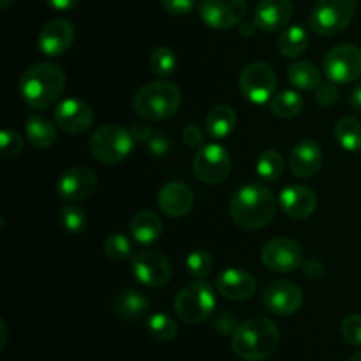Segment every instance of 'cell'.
<instances>
[{"label":"cell","instance_id":"obj_1","mask_svg":"<svg viewBox=\"0 0 361 361\" xmlns=\"http://www.w3.org/2000/svg\"><path fill=\"white\" fill-rule=\"evenodd\" d=\"M67 85L66 73L51 62L28 67L18 81V92L25 104L32 109H48L59 101Z\"/></svg>","mask_w":361,"mask_h":361},{"label":"cell","instance_id":"obj_2","mask_svg":"<svg viewBox=\"0 0 361 361\" xmlns=\"http://www.w3.org/2000/svg\"><path fill=\"white\" fill-rule=\"evenodd\" d=\"M277 201L274 192L261 183H245L233 194L229 215L238 228L252 231L270 224L275 217Z\"/></svg>","mask_w":361,"mask_h":361},{"label":"cell","instance_id":"obj_3","mask_svg":"<svg viewBox=\"0 0 361 361\" xmlns=\"http://www.w3.org/2000/svg\"><path fill=\"white\" fill-rule=\"evenodd\" d=\"M281 331L267 317H250L235 328L231 349L243 361H264L277 351Z\"/></svg>","mask_w":361,"mask_h":361},{"label":"cell","instance_id":"obj_4","mask_svg":"<svg viewBox=\"0 0 361 361\" xmlns=\"http://www.w3.org/2000/svg\"><path fill=\"white\" fill-rule=\"evenodd\" d=\"M182 104L180 88L171 81H154L136 92L133 109L137 116L148 122H161L176 115Z\"/></svg>","mask_w":361,"mask_h":361},{"label":"cell","instance_id":"obj_5","mask_svg":"<svg viewBox=\"0 0 361 361\" xmlns=\"http://www.w3.org/2000/svg\"><path fill=\"white\" fill-rule=\"evenodd\" d=\"M134 145L136 141L129 129L118 123H104L94 130L88 147L92 155L102 164H118L129 157Z\"/></svg>","mask_w":361,"mask_h":361},{"label":"cell","instance_id":"obj_6","mask_svg":"<svg viewBox=\"0 0 361 361\" xmlns=\"http://www.w3.org/2000/svg\"><path fill=\"white\" fill-rule=\"evenodd\" d=\"M356 14V0H317L310 11V30L317 35H338L353 23Z\"/></svg>","mask_w":361,"mask_h":361},{"label":"cell","instance_id":"obj_7","mask_svg":"<svg viewBox=\"0 0 361 361\" xmlns=\"http://www.w3.org/2000/svg\"><path fill=\"white\" fill-rule=\"evenodd\" d=\"M214 309L215 295L203 279L183 286L175 298L176 316L187 324L203 323L212 316Z\"/></svg>","mask_w":361,"mask_h":361},{"label":"cell","instance_id":"obj_8","mask_svg":"<svg viewBox=\"0 0 361 361\" xmlns=\"http://www.w3.org/2000/svg\"><path fill=\"white\" fill-rule=\"evenodd\" d=\"M240 92L252 104H267L271 101L277 88L275 71L264 62H250L243 67L238 80Z\"/></svg>","mask_w":361,"mask_h":361},{"label":"cell","instance_id":"obj_9","mask_svg":"<svg viewBox=\"0 0 361 361\" xmlns=\"http://www.w3.org/2000/svg\"><path fill=\"white\" fill-rule=\"evenodd\" d=\"M194 175L207 185H217L228 178L231 171V157L222 145H204L197 150L192 161Z\"/></svg>","mask_w":361,"mask_h":361},{"label":"cell","instance_id":"obj_10","mask_svg":"<svg viewBox=\"0 0 361 361\" xmlns=\"http://www.w3.org/2000/svg\"><path fill=\"white\" fill-rule=\"evenodd\" d=\"M324 74L335 83H351L361 76V48L356 44H338L323 60Z\"/></svg>","mask_w":361,"mask_h":361},{"label":"cell","instance_id":"obj_11","mask_svg":"<svg viewBox=\"0 0 361 361\" xmlns=\"http://www.w3.org/2000/svg\"><path fill=\"white\" fill-rule=\"evenodd\" d=\"M261 261L268 270L275 274H289V271L302 268L305 261V252H303L302 243L293 238H274L264 243L261 250Z\"/></svg>","mask_w":361,"mask_h":361},{"label":"cell","instance_id":"obj_12","mask_svg":"<svg viewBox=\"0 0 361 361\" xmlns=\"http://www.w3.org/2000/svg\"><path fill=\"white\" fill-rule=\"evenodd\" d=\"M197 13L207 27L228 30L242 23L247 13V0H200Z\"/></svg>","mask_w":361,"mask_h":361},{"label":"cell","instance_id":"obj_13","mask_svg":"<svg viewBox=\"0 0 361 361\" xmlns=\"http://www.w3.org/2000/svg\"><path fill=\"white\" fill-rule=\"evenodd\" d=\"M133 275L148 288H162L171 281V263L154 249H143L130 259Z\"/></svg>","mask_w":361,"mask_h":361},{"label":"cell","instance_id":"obj_14","mask_svg":"<svg viewBox=\"0 0 361 361\" xmlns=\"http://www.w3.org/2000/svg\"><path fill=\"white\" fill-rule=\"evenodd\" d=\"M263 302L267 309L275 316L289 317L302 309V288L293 281H274L264 289Z\"/></svg>","mask_w":361,"mask_h":361},{"label":"cell","instance_id":"obj_15","mask_svg":"<svg viewBox=\"0 0 361 361\" xmlns=\"http://www.w3.org/2000/svg\"><path fill=\"white\" fill-rule=\"evenodd\" d=\"M53 118H55L56 127L62 129L63 133L80 136V134L87 133L94 123V109L81 99H63L62 102L56 104Z\"/></svg>","mask_w":361,"mask_h":361},{"label":"cell","instance_id":"obj_16","mask_svg":"<svg viewBox=\"0 0 361 361\" xmlns=\"http://www.w3.org/2000/svg\"><path fill=\"white\" fill-rule=\"evenodd\" d=\"M97 175L92 169L85 166H73L59 176L55 189L59 197L74 203V201L87 200L88 196H92L97 189Z\"/></svg>","mask_w":361,"mask_h":361},{"label":"cell","instance_id":"obj_17","mask_svg":"<svg viewBox=\"0 0 361 361\" xmlns=\"http://www.w3.org/2000/svg\"><path fill=\"white\" fill-rule=\"evenodd\" d=\"M76 30L69 20L56 18L48 21L37 35V49L46 56H62L73 46Z\"/></svg>","mask_w":361,"mask_h":361},{"label":"cell","instance_id":"obj_18","mask_svg":"<svg viewBox=\"0 0 361 361\" xmlns=\"http://www.w3.org/2000/svg\"><path fill=\"white\" fill-rule=\"evenodd\" d=\"M279 204L288 217L296 219V221H305L316 212L317 197L309 187L288 185L279 194Z\"/></svg>","mask_w":361,"mask_h":361},{"label":"cell","instance_id":"obj_19","mask_svg":"<svg viewBox=\"0 0 361 361\" xmlns=\"http://www.w3.org/2000/svg\"><path fill=\"white\" fill-rule=\"evenodd\" d=\"M293 18L291 0H259L254 11V23L263 32H279Z\"/></svg>","mask_w":361,"mask_h":361},{"label":"cell","instance_id":"obj_20","mask_svg":"<svg viewBox=\"0 0 361 361\" xmlns=\"http://www.w3.org/2000/svg\"><path fill=\"white\" fill-rule=\"evenodd\" d=\"M157 204L162 214L171 219H180L192 210L194 192L182 182H169L159 190Z\"/></svg>","mask_w":361,"mask_h":361},{"label":"cell","instance_id":"obj_21","mask_svg":"<svg viewBox=\"0 0 361 361\" xmlns=\"http://www.w3.org/2000/svg\"><path fill=\"white\" fill-rule=\"evenodd\" d=\"M215 288L224 298L233 300V302H243L256 293V281L249 271L242 270V268H228L219 274Z\"/></svg>","mask_w":361,"mask_h":361},{"label":"cell","instance_id":"obj_22","mask_svg":"<svg viewBox=\"0 0 361 361\" xmlns=\"http://www.w3.org/2000/svg\"><path fill=\"white\" fill-rule=\"evenodd\" d=\"M289 166L293 175L298 178H310L317 175L323 166V150L314 140H302L289 155Z\"/></svg>","mask_w":361,"mask_h":361},{"label":"cell","instance_id":"obj_23","mask_svg":"<svg viewBox=\"0 0 361 361\" xmlns=\"http://www.w3.org/2000/svg\"><path fill=\"white\" fill-rule=\"evenodd\" d=\"M148 309H150V302L137 289L120 291L111 302V310L115 312V316L123 321H130V323L140 321L148 312Z\"/></svg>","mask_w":361,"mask_h":361},{"label":"cell","instance_id":"obj_24","mask_svg":"<svg viewBox=\"0 0 361 361\" xmlns=\"http://www.w3.org/2000/svg\"><path fill=\"white\" fill-rule=\"evenodd\" d=\"M162 221L155 212L143 210L133 217L129 224V233L134 242L141 245H152L157 242L162 235Z\"/></svg>","mask_w":361,"mask_h":361},{"label":"cell","instance_id":"obj_25","mask_svg":"<svg viewBox=\"0 0 361 361\" xmlns=\"http://www.w3.org/2000/svg\"><path fill=\"white\" fill-rule=\"evenodd\" d=\"M25 137L28 143L39 150L51 148L56 141V127L48 116L44 115H30L25 122Z\"/></svg>","mask_w":361,"mask_h":361},{"label":"cell","instance_id":"obj_26","mask_svg":"<svg viewBox=\"0 0 361 361\" xmlns=\"http://www.w3.org/2000/svg\"><path fill=\"white\" fill-rule=\"evenodd\" d=\"M236 111L228 104H217L204 118V130L212 140H226L236 127Z\"/></svg>","mask_w":361,"mask_h":361},{"label":"cell","instance_id":"obj_27","mask_svg":"<svg viewBox=\"0 0 361 361\" xmlns=\"http://www.w3.org/2000/svg\"><path fill=\"white\" fill-rule=\"evenodd\" d=\"M309 42L310 39L307 28H303L302 25H293V27H288L281 34L277 49L286 59H296V56L305 53V49L309 48Z\"/></svg>","mask_w":361,"mask_h":361},{"label":"cell","instance_id":"obj_28","mask_svg":"<svg viewBox=\"0 0 361 361\" xmlns=\"http://www.w3.org/2000/svg\"><path fill=\"white\" fill-rule=\"evenodd\" d=\"M288 80L291 81L293 87L309 92L316 90L321 81H323V78H321V71L312 62L298 60V62H293L288 67Z\"/></svg>","mask_w":361,"mask_h":361},{"label":"cell","instance_id":"obj_29","mask_svg":"<svg viewBox=\"0 0 361 361\" xmlns=\"http://www.w3.org/2000/svg\"><path fill=\"white\" fill-rule=\"evenodd\" d=\"M303 97L295 90H282L271 97L268 108L275 116L284 120H291L298 116L303 109Z\"/></svg>","mask_w":361,"mask_h":361},{"label":"cell","instance_id":"obj_30","mask_svg":"<svg viewBox=\"0 0 361 361\" xmlns=\"http://www.w3.org/2000/svg\"><path fill=\"white\" fill-rule=\"evenodd\" d=\"M334 134L337 143L345 152L361 150V120L355 116H344L335 123Z\"/></svg>","mask_w":361,"mask_h":361},{"label":"cell","instance_id":"obj_31","mask_svg":"<svg viewBox=\"0 0 361 361\" xmlns=\"http://www.w3.org/2000/svg\"><path fill=\"white\" fill-rule=\"evenodd\" d=\"M147 331L154 341L166 344V342H173L176 338V335H178V324L168 314L157 312L148 317Z\"/></svg>","mask_w":361,"mask_h":361},{"label":"cell","instance_id":"obj_32","mask_svg":"<svg viewBox=\"0 0 361 361\" xmlns=\"http://www.w3.org/2000/svg\"><path fill=\"white\" fill-rule=\"evenodd\" d=\"M256 173L263 182H275L284 173V157L277 150H264L257 157Z\"/></svg>","mask_w":361,"mask_h":361},{"label":"cell","instance_id":"obj_33","mask_svg":"<svg viewBox=\"0 0 361 361\" xmlns=\"http://www.w3.org/2000/svg\"><path fill=\"white\" fill-rule=\"evenodd\" d=\"M148 63H150V71L155 76L168 78L175 73L178 60H176L175 51H173L171 48L161 46V48H155L154 51H152Z\"/></svg>","mask_w":361,"mask_h":361},{"label":"cell","instance_id":"obj_34","mask_svg":"<svg viewBox=\"0 0 361 361\" xmlns=\"http://www.w3.org/2000/svg\"><path fill=\"white\" fill-rule=\"evenodd\" d=\"M60 222H62L63 229L67 233H71V235H81L87 229L88 217L83 208L76 207V204H66L60 210Z\"/></svg>","mask_w":361,"mask_h":361},{"label":"cell","instance_id":"obj_35","mask_svg":"<svg viewBox=\"0 0 361 361\" xmlns=\"http://www.w3.org/2000/svg\"><path fill=\"white\" fill-rule=\"evenodd\" d=\"M185 268L189 275H192L194 279H204L212 274L214 259H212V256L204 249H196L190 254H187Z\"/></svg>","mask_w":361,"mask_h":361},{"label":"cell","instance_id":"obj_36","mask_svg":"<svg viewBox=\"0 0 361 361\" xmlns=\"http://www.w3.org/2000/svg\"><path fill=\"white\" fill-rule=\"evenodd\" d=\"M104 254L109 259L123 261L133 254V245L130 240L123 233H111L104 240Z\"/></svg>","mask_w":361,"mask_h":361},{"label":"cell","instance_id":"obj_37","mask_svg":"<svg viewBox=\"0 0 361 361\" xmlns=\"http://www.w3.org/2000/svg\"><path fill=\"white\" fill-rule=\"evenodd\" d=\"M25 141L14 129H4L0 134V155L2 159H16L23 152Z\"/></svg>","mask_w":361,"mask_h":361},{"label":"cell","instance_id":"obj_38","mask_svg":"<svg viewBox=\"0 0 361 361\" xmlns=\"http://www.w3.org/2000/svg\"><path fill=\"white\" fill-rule=\"evenodd\" d=\"M341 334L348 344L361 348V314H349L342 319Z\"/></svg>","mask_w":361,"mask_h":361},{"label":"cell","instance_id":"obj_39","mask_svg":"<svg viewBox=\"0 0 361 361\" xmlns=\"http://www.w3.org/2000/svg\"><path fill=\"white\" fill-rule=\"evenodd\" d=\"M341 97V92L335 81H321L319 87L316 88V101L323 108H331Z\"/></svg>","mask_w":361,"mask_h":361},{"label":"cell","instance_id":"obj_40","mask_svg":"<svg viewBox=\"0 0 361 361\" xmlns=\"http://www.w3.org/2000/svg\"><path fill=\"white\" fill-rule=\"evenodd\" d=\"M196 6L197 0H162L164 11L173 16H185V14L192 13Z\"/></svg>","mask_w":361,"mask_h":361},{"label":"cell","instance_id":"obj_41","mask_svg":"<svg viewBox=\"0 0 361 361\" xmlns=\"http://www.w3.org/2000/svg\"><path fill=\"white\" fill-rule=\"evenodd\" d=\"M147 148L150 155L164 157V155L169 154V150H171V141H169L162 133H154V136H152L150 141L147 143Z\"/></svg>","mask_w":361,"mask_h":361},{"label":"cell","instance_id":"obj_42","mask_svg":"<svg viewBox=\"0 0 361 361\" xmlns=\"http://www.w3.org/2000/svg\"><path fill=\"white\" fill-rule=\"evenodd\" d=\"M182 140H183V143L190 148L203 147L204 130L201 129V127H197L196 123H189V126L182 130Z\"/></svg>","mask_w":361,"mask_h":361},{"label":"cell","instance_id":"obj_43","mask_svg":"<svg viewBox=\"0 0 361 361\" xmlns=\"http://www.w3.org/2000/svg\"><path fill=\"white\" fill-rule=\"evenodd\" d=\"M302 270L303 274H305V277L317 281V279H323L326 268H324V263L321 259H317V257H310V259L303 261Z\"/></svg>","mask_w":361,"mask_h":361},{"label":"cell","instance_id":"obj_44","mask_svg":"<svg viewBox=\"0 0 361 361\" xmlns=\"http://www.w3.org/2000/svg\"><path fill=\"white\" fill-rule=\"evenodd\" d=\"M130 134H133L134 141L136 143H145L147 145L148 141H150V137L154 136V129H152L148 123H143V122H136L130 126Z\"/></svg>","mask_w":361,"mask_h":361},{"label":"cell","instance_id":"obj_45","mask_svg":"<svg viewBox=\"0 0 361 361\" xmlns=\"http://www.w3.org/2000/svg\"><path fill=\"white\" fill-rule=\"evenodd\" d=\"M46 2H48V6L51 7V9L71 11V9H74V7H76L81 0H46Z\"/></svg>","mask_w":361,"mask_h":361},{"label":"cell","instance_id":"obj_46","mask_svg":"<svg viewBox=\"0 0 361 361\" xmlns=\"http://www.w3.org/2000/svg\"><path fill=\"white\" fill-rule=\"evenodd\" d=\"M349 104H351L356 111H361V85H356L351 90V94H349Z\"/></svg>","mask_w":361,"mask_h":361},{"label":"cell","instance_id":"obj_47","mask_svg":"<svg viewBox=\"0 0 361 361\" xmlns=\"http://www.w3.org/2000/svg\"><path fill=\"white\" fill-rule=\"evenodd\" d=\"M257 25L254 21H245V23H240V35L242 37H250V35L256 32Z\"/></svg>","mask_w":361,"mask_h":361},{"label":"cell","instance_id":"obj_48","mask_svg":"<svg viewBox=\"0 0 361 361\" xmlns=\"http://www.w3.org/2000/svg\"><path fill=\"white\" fill-rule=\"evenodd\" d=\"M0 328H2V342H0V349L6 348V342H7V324L6 321H0Z\"/></svg>","mask_w":361,"mask_h":361},{"label":"cell","instance_id":"obj_49","mask_svg":"<svg viewBox=\"0 0 361 361\" xmlns=\"http://www.w3.org/2000/svg\"><path fill=\"white\" fill-rule=\"evenodd\" d=\"M0 6H2V9H7L11 6V0H0Z\"/></svg>","mask_w":361,"mask_h":361},{"label":"cell","instance_id":"obj_50","mask_svg":"<svg viewBox=\"0 0 361 361\" xmlns=\"http://www.w3.org/2000/svg\"><path fill=\"white\" fill-rule=\"evenodd\" d=\"M349 361H361V351H360V353H356V355L353 356V358L349 360Z\"/></svg>","mask_w":361,"mask_h":361}]
</instances>
